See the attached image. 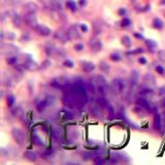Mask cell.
Returning <instances> with one entry per match:
<instances>
[{
    "mask_svg": "<svg viewBox=\"0 0 165 165\" xmlns=\"http://www.w3.org/2000/svg\"><path fill=\"white\" fill-rule=\"evenodd\" d=\"M2 83L5 87L10 88L14 86V83H15V78L11 76L10 74H4L2 78Z\"/></svg>",
    "mask_w": 165,
    "mask_h": 165,
    "instance_id": "cell-18",
    "label": "cell"
},
{
    "mask_svg": "<svg viewBox=\"0 0 165 165\" xmlns=\"http://www.w3.org/2000/svg\"><path fill=\"white\" fill-rule=\"evenodd\" d=\"M16 99H15V96L14 95H8L7 98H6V102H7L8 108H13L14 103H15Z\"/></svg>",
    "mask_w": 165,
    "mask_h": 165,
    "instance_id": "cell-38",
    "label": "cell"
},
{
    "mask_svg": "<svg viewBox=\"0 0 165 165\" xmlns=\"http://www.w3.org/2000/svg\"><path fill=\"white\" fill-rule=\"evenodd\" d=\"M91 113H92V115L96 118H102V116H103L102 108H101L98 103L91 105Z\"/></svg>",
    "mask_w": 165,
    "mask_h": 165,
    "instance_id": "cell-17",
    "label": "cell"
},
{
    "mask_svg": "<svg viewBox=\"0 0 165 165\" xmlns=\"http://www.w3.org/2000/svg\"><path fill=\"white\" fill-rule=\"evenodd\" d=\"M69 83H67L65 78H56L51 80L50 85L55 89H64Z\"/></svg>",
    "mask_w": 165,
    "mask_h": 165,
    "instance_id": "cell-7",
    "label": "cell"
},
{
    "mask_svg": "<svg viewBox=\"0 0 165 165\" xmlns=\"http://www.w3.org/2000/svg\"><path fill=\"white\" fill-rule=\"evenodd\" d=\"M13 114L15 117H17L19 120L23 121V119H24V112H23V110L20 108V106H15V108L13 110Z\"/></svg>",
    "mask_w": 165,
    "mask_h": 165,
    "instance_id": "cell-24",
    "label": "cell"
},
{
    "mask_svg": "<svg viewBox=\"0 0 165 165\" xmlns=\"http://www.w3.org/2000/svg\"><path fill=\"white\" fill-rule=\"evenodd\" d=\"M55 97L53 96H45V97H38L35 99L34 103H35V108L36 110L39 112V113H43L45 112L49 106L53 105L55 103Z\"/></svg>",
    "mask_w": 165,
    "mask_h": 165,
    "instance_id": "cell-1",
    "label": "cell"
},
{
    "mask_svg": "<svg viewBox=\"0 0 165 165\" xmlns=\"http://www.w3.org/2000/svg\"><path fill=\"white\" fill-rule=\"evenodd\" d=\"M86 3H87V0H80V5H82V6L86 5Z\"/></svg>",
    "mask_w": 165,
    "mask_h": 165,
    "instance_id": "cell-53",
    "label": "cell"
},
{
    "mask_svg": "<svg viewBox=\"0 0 165 165\" xmlns=\"http://www.w3.org/2000/svg\"><path fill=\"white\" fill-rule=\"evenodd\" d=\"M67 35L69 37V40H73V39H78L80 38V34L78 32V26L72 25L70 26L69 29L67 30Z\"/></svg>",
    "mask_w": 165,
    "mask_h": 165,
    "instance_id": "cell-10",
    "label": "cell"
},
{
    "mask_svg": "<svg viewBox=\"0 0 165 165\" xmlns=\"http://www.w3.org/2000/svg\"><path fill=\"white\" fill-rule=\"evenodd\" d=\"M80 66H82V69L87 73L92 72L95 69V64L90 61H80Z\"/></svg>",
    "mask_w": 165,
    "mask_h": 165,
    "instance_id": "cell-12",
    "label": "cell"
},
{
    "mask_svg": "<svg viewBox=\"0 0 165 165\" xmlns=\"http://www.w3.org/2000/svg\"><path fill=\"white\" fill-rule=\"evenodd\" d=\"M143 80L147 85H155V78L151 73H147L143 78Z\"/></svg>",
    "mask_w": 165,
    "mask_h": 165,
    "instance_id": "cell-27",
    "label": "cell"
},
{
    "mask_svg": "<svg viewBox=\"0 0 165 165\" xmlns=\"http://www.w3.org/2000/svg\"><path fill=\"white\" fill-rule=\"evenodd\" d=\"M3 3H6V4H14L16 2V0H2Z\"/></svg>",
    "mask_w": 165,
    "mask_h": 165,
    "instance_id": "cell-48",
    "label": "cell"
},
{
    "mask_svg": "<svg viewBox=\"0 0 165 165\" xmlns=\"http://www.w3.org/2000/svg\"><path fill=\"white\" fill-rule=\"evenodd\" d=\"M19 53V48L14 45H1V54L3 56L9 57V56H15Z\"/></svg>",
    "mask_w": 165,
    "mask_h": 165,
    "instance_id": "cell-5",
    "label": "cell"
},
{
    "mask_svg": "<svg viewBox=\"0 0 165 165\" xmlns=\"http://www.w3.org/2000/svg\"><path fill=\"white\" fill-rule=\"evenodd\" d=\"M54 36H55L56 39H58L59 41H61L62 43H67L68 40H69V37H68L67 32H63L62 30L56 31L55 34H54Z\"/></svg>",
    "mask_w": 165,
    "mask_h": 165,
    "instance_id": "cell-14",
    "label": "cell"
},
{
    "mask_svg": "<svg viewBox=\"0 0 165 165\" xmlns=\"http://www.w3.org/2000/svg\"><path fill=\"white\" fill-rule=\"evenodd\" d=\"M24 9L27 11V14L28 13H35V11L38 9V6H37V4L34 2H28L24 5Z\"/></svg>",
    "mask_w": 165,
    "mask_h": 165,
    "instance_id": "cell-22",
    "label": "cell"
},
{
    "mask_svg": "<svg viewBox=\"0 0 165 165\" xmlns=\"http://www.w3.org/2000/svg\"><path fill=\"white\" fill-rule=\"evenodd\" d=\"M125 80H122V78H116L113 80L112 83V91H113L115 94H120L125 91Z\"/></svg>",
    "mask_w": 165,
    "mask_h": 165,
    "instance_id": "cell-3",
    "label": "cell"
},
{
    "mask_svg": "<svg viewBox=\"0 0 165 165\" xmlns=\"http://www.w3.org/2000/svg\"><path fill=\"white\" fill-rule=\"evenodd\" d=\"M134 113L135 114H137V115H139V116H141V117H143V115H145V113H147V110H145V108H143V106H140V105H136V106H135L134 108Z\"/></svg>",
    "mask_w": 165,
    "mask_h": 165,
    "instance_id": "cell-33",
    "label": "cell"
},
{
    "mask_svg": "<svg viewBox=\"0 0 165 165\" xmlns=\"http://www.w3.org/2000/svg\"><path fill=\"white\" fill-rule=\"evenodd\" d=\"M50 5L53 9L55 10H61L62 9V4L61 0H50Z\"/></svg>",
    "mask_w": 165,
    "mask_h": 165,
    "instance_id": "cell-25",
    "label": "cell"
},
{
    "mask_svg": "<svg viewBox=\"0 0 165 165\" xmlns=\"http://www.w3.org/2000/svg\"><path fill=\"white\" fill-rule=\"evenodd\" d=\"M18 61V58L16 56H9V57L6 58V62L9 64V65H15Z\"/></svg>",
    "mask_w": 165,
    "mask_h": 165,
    "instance_id": "cell-39",
    "label": "cell"
},
{
    "mask_svg": "<svg viewBox=\"0 0 165 165\" xmlns=\"http://www.w3.org/2000/svg\"><path fill=\"white\" fill-rule=\"evenodd\" d=\"M64 65H65L66 67H68V68H72L73 67V62H72V61L68 60V59H66V60L64 61Z\"/></svg>",
    "mask_w": 165,
    "mask_h": 165,
    "instance_id": "cell-44",
    "label": "cell"
},
{
    "mask_svg": "<svg viewBox=\"0 0 165 165\" xmlns=\"http://www.w3.org/2000/svg\"><path fill=\"white\" fill-rule=\"evenodd\" d=\"M99 67H100V69L102 70V71H104V72H108V71H110V65H108L106 62H104V61L100 62Z\"/></svg>",
    "mask_w": 165,
    "mask_h": 165,
    "instance_id": "cell-37",
    "label": "cell"
},
{
    "mask_svg": "<svg viewBox=\"0 0 165 165\" xmlns=\"http://www.w3.org/2000/svg\"><path fill=\"white\" fill-rule=\"evenodd\" d=\"M156 71H157L159 74H164L165 73V69L162 66H157V67H156Z\"/></svg>",
    "mask_w": 165,
    "mask_h": 165,
    "instance_id": "cell-46",
    "label": "cell"
},
{
    "mask_svg": "<svg viewBox=\"0 0 165 165\" xmlns=\"http://www.w3.org/2000/svg\"><path fill=\"white\" fill-rule=\"evenodd\" d=\"M80 29H82L84 32H87L88 31V27L85 25V24H82V25H80Z\"/></svg>",
    "mask_w": 165,
    "mask_h": 165,
    "instance_id": "cell-50",
    "label": "cell"
},
{
    "mask_svg": "<svg viewBox=\"0 0 165 165\" xmlns=\"http://www.w3.org/2000/svg\"><path fill=\"white\" fill-rule=\"evenodd\" d=\"M24 21L29 27L34 28V29H36V27L38 26L37 18L35 16V13H28L24 18Z\"/></svg>",
    "mask_w": 165,
    "mask_h": 165,
    "instance_id": "cell-6",
    "label": "cell"
},
{
    "mask_svg": "<svg viewBox=\"0 0 165 165\" xmlns=\"http://www.w3.org/2000/svg\"><path fill=\"white\" fill-rule=\"evenodd\" d=\"M74 50L76 51V52H80V51L84 50V45H83V43H76V45H74Z\"/></svg>",
    "mask_w": 165,
    "mask_h": 165,
    "instance_id": "cell-43",
    "label": "cell"
},
{
    "mask_svg": "<svg viewBox=\"0 0 165 165\" xmlns=\"http://www.w3.org/2000/svg\"><path fill=\"white\" fill-rule=\"evenodd\" d=\"M45 52L48 57H52V56H57L59 54V49L56 48L54 43H48L45 47Z\"/></svg>",
    "mask_w": 165,
    "mask_h": 165,
    "instance_id": "cell-9",
    "label": "cell"
},
{
    "mask_svg": "<svg viewBox=\"0 0 165 165\" xmlns=\"http://www.w3.org/2000/svg\"><path fill=\"white\" fill-rule=\"evenodd\" d=\"M89 45H90V48L92 49V51L94 52H99L102 48V43H101V40L99 38H92V39L89 41Z\"/></svg>",
    "mask_w": 165,
    "mask_h": 165,
    "instance_id": "cell-11",
    "label": "cell"
},
{
    "mask_svg": "<svg viewBox=\"0 0 165 165\" xmlns=\"http://www.w3.org/2000/svg\"><path fill=\"white\" fill-rule=\"evenodd\" d=\"M161 127H162V117L159 114H156L154 117V128L156 130L161 131Z\"/></svg>",
    "mask_w": 165,
    "mask_h": 165,
    "instance_id": "cell-21",
    "label": "cell"
},
{
    "mask_svg": "<svg viewBox=\"0 0 165 165\" xmlns=\"http://www.w3.org/2000/svg\"><path fill=\"white\" fill-rule=\"evenodd\" d=\"M135 36H136V37H137V38H140V39H141V38H143V36H141V35H138L137 34V33H135Z\"/></svg>",
    "mask_w": 165,
    "mask_h": 165,
    "instance_id": "cell-54",
    "label": "cell"
},
{
    "mask_svg": "<svg viewBox=\"0 0 165 165\" xmlns=\"http://www.w3.org/2000/svg\"><path fill=\"white\" fill-rule=\"evenodd\" d=\"M23 68L28 71H35V70L39 69V66L35 61H33V59H31V57L29 56V58H27L25 60V62L23 63Z\"/></svg>",
    "mask_w": 165,
    "mask_h": 165,
    "instance_id": "cell-8",
    "label": "cell"
},
{
    "mask_svg": "<svg viewBox=\"0 0 165 165\" xmlns=\"http://www.w3.org/2000/svg\"><path fill=\"white\" fill-rule=\"evenodd\" d=\"M11 135H13L14 139L16 140V143H19L20 145H25L26 136L20 128H14L11 130Z\"/></svg>",
    "mask_w": 165,
    "mask_h": 165,
    "instance_id": "cell-4",
    "label": "cell"
},
{
    "mask_svg": "<svg viewBox=\"0 0 165 165\" xmlns=\"http://www.w3.org/2000/svg\"><path fill=\"white\" fill-rule=\"evenodd\" d=\"M53 136L55 139H57V141H61L64 138V130L61 127H55L53 129Z\"/></svg>",
    "mask_w": 165,
    "mask_h": 165,
    "instance_id": "cell-16",
    "label": "cell"
},
{
    "mask_svg": "<svg viewBox=\"0 0 165 165\" xmlns=\"http://www.w3.org/2000/svg\"><path fill=\"white\" fill-rule=\"evenodd\" d=\"M58 118L60 119V120H70V119H72V114L68 112L66 110H61L58 114Z\"/></svg>",
    "mask_w": 165,
    "mask_h": 165,
    "instance_id": "cell-20",
    "label": "cell"
},
{
    "mask_svg": "<svg viewBox=\"0 0 165 165\" xmlns=\"http://www.w3.org/2000/svg\"><path fill=\"white\" fill-rule=\"evenodd\" d=\"M108 117H110V119H113V118L115 117V110H114L113 105H110V104L108 105Z\"/></svg>",
    "mask_w": 165,
    "mask_h": 165,
    "instance_id": "cell-40",
    "label": "cell"
},
{
    "mask_svg": "<svg viewBox=\"0 0 165 165\" xmlns=\"http://www.w3.org/2000/svg\"><path fill=\"white\" fill-rule=\"evenodd\" d=\"M24 157L27 160L31 161V162H35V161L37 160V155L34 152H32V151H25L24 152Z\"/></svg>",
    "mask_w": 165,
    "mask_h": 165,
    "instance_id": "cell-23",
    "label": "cell"
},
{
    "mask_svg": "<svg viewBox=\"0 0 165 165\" xmlns=\"http://www.w3.org/2000/svg\"><path fill=\"white\" fill-rule=\"evenodd\" d=\"M13 24L16 27H21V24H22V19L19 15H14L13 17Z\"/></svg>",
    "mask_w": 165,
    "mask_h": 165,
    "instance_id": "cell-32",
    "label": "cell"
},
{
    "mask_svg": "<svg viewBox=\"0 0 165 165\" xmlns=\"http://www.w3.org/2000/svg\"><path fill=\"white\" fill-rule=\"evenodd\" d=\"M122 45H124V47H126V48H130L131 45H132L131 38L129 37V36H127V35L123 36V37H122Z\"/></svg>",
    "mask_w": 165,
    "mask_h": 165,
    "instance_id": "cell-31",
    "label": "cell"
},
{
    "mask_svg": "<svg viewBox=\"0 0 165 165\" xmlns=\"http://www.w3.org/2000/svg\"><path fill=\"white\" fill-rule=\"evenodd\" d=\"M94 84H96V87H97L98 92L101 94V95H105L110 92V88H108V82L103 78L102 75H97L96 76V80L93 82Z\"/></svg>",
    "mask_w": 165,
    "mask_h": 165,
    "instance_id": "cell-2",
    "label": "cell"
},
{
    "mask_svg": "<svg viewBox=\"0 0 165 165\" xmlns=\"http://www.w3.org/2000/svg\"><path fill=\"white\" fill-rule=\"evenodd\" d=\"M153 27L156 28V29H162V28L164 27V24H163L162 20L156 18V19H154V21H153Z\"/></svg>",
    "mask_w": 165,
    "mask_h": 165,
    "instance_id": "cell-30",
    "label": "cell"
},
{
    "mask_svg": "<svg viewBox=\"0 0 165 165\" xmlns=\"http://www.w3.org/2000/svg\"><path fill=\"white\" fill-rule=\"evenodd\" d=\"M122 24H123V26H129L131 24V22H130V20H128V19H124Z\"/></svg>",
    "mask_w": 165,
    "mask_h": 165,
    "instance_id": "cell-47",
    "label": "cell"
},
{
    "mask_svg": "<svg viewBox=\"0 0 165 165\" xmlns=\"http://www.w3.org/2000/svg\"><path fill=\"white\" fill-rule=\"evenodd\" d=\"M145 51L143 50V49H136L135 51H132L131 52V54H138V53H143Z\"/></svg>",
    "mask_w": 165,
    "mask_h": 165,
    "instance_id": "cell-49",
    "label": "cell"
},
{
    "mask_svg": "<svg viewBox=\"0 0 165 165\" xmlns=\"http://www.w3.org/2000/svg\"><path fill=\"white\" fill-rule=\"evenodd\" d=\"M119 13H120V14H125V13H126V10H125V9H121L120 11H119Z\"/></svg>",
    "mask_w": 165,
    "mask_h": 165,
    "instance_id": "cell-55",
    "label": "cell"
},
{
    "mask_svg": "<svg viewBox=\"0 0 165 165\" xmlns=\"http://www.w3.org/2000/svg\"><path fill=\"white\" fill-rule=\"evenodd\" d=\"M138 62L141 63V64H145V63H147V60H145L143 57H140L139 59H138Z\"/></svg>",
    "mask_w": 165,
    "mask_h": 165,
    "instance_id": "cell-51",
    "label": "cell"
},
{
    "mask_svg": "<svg viewBox=\"0 0 165 165\" xmlns=\"http://www.w3.org/2000/svg\"><path fill=\"white\" fill-rule=\"evenodd\" d=\"M136 103H137L138 105H140V106H143L147 112H149V113L152 112V106H151L150 102L148 101L147 98H145V97L141 96V97H139V98L136 99Z\"/></svg>",
    "mask_w": 165,
    "mask_h": 165,
    "instance_id": "cell-13",
    "label": "cell"
},
{
    "mask_svg": "<svg viewBox=\"0 0 165 165\" xmlns=\"http://www.w3.org/2000/svg\"><path fill=\"white\" fill-rule=\"evenodd\" d=\"M110 60L114 61V62H119V61L122 60V56H121L119 53H113V54H110Z\"/></svg>",
    "mask_w": 165,
    "mask_h": 165,
    "instance_id": "cell-35",
    "label": "cell"
},
{
    "mask_svg": "<svg viewBox=\"0 0 165 165\" xmlns=\"http://www.w3.org/2000/svg\"><path fill=\"white\" fill-rule=\"evenodd\" d=\"M93 32L95 35H98L102 32V28H101V25L98 21H94V23H93Z\"/></svg>",
    "mask_w": 165,
    "mask_h": 165,
    "instance_id": "cell-26",
    "label": "cell"
},
{
    "mask_svg": "<svg viewBox=\"0 0 165 165\" xmlns=\"http://www.w3.org/2000/svg\"><path fill=\"white\" fill-rule=\"evenodd\" d=\"M6 36H7V38H8V39H13V38L15 37V35H14L11 32H8V34L6 35Z\"/></svg>",
    "mask_w": 165,
    "mask_h": 165,
    "instance_id": "cell-52",
    "label": "cell"
},
{
    "mask_svg": "<svg viewBox=\"0 0 165 165\" xmlns=\"http://www.w3.org/2000/svg\"><path fill=\"white\" fill-rule=\"evenodd\" d=\"M51 65V62H50V60H45V62L41 64V66H40V69H47V68L49 67V66Z\"/></svg>",
    "mask_w": 165,
    "mask_h": 165,
    "instance_id": "cell-42",
    "label": "cell"
},
{
    "mask_svg": "<svg viewBox=\"0 0 165 165\" xmlns=\"http://www.w3.org/2000/svg\"><path fill=\"white\" fill-rule=\"evenodd\" d=\"M145 43H147V45H148L149 47H151V48H155L156 45H157V43H156L154 40H151V39H148Z\"/></svg>",
    "mask_w": 165,
    "mask_h": 165,
    "instance_id": "cell-45",
    "label": "cell"
},
{
    "mask_svg": "<svg viewBox=\"0 0 165 165\" xmlns=\"http://www.w3.org/2000/svg\"><path fill=\"white\" fill-rule=\"evenodd\" d=\"M32 138H33V143H34L35 145H43V138L40 137V136H38L36 133H34V134L32 135Z\"/></svg>",
    "mask_w": 165,
    "mask_h": 165,
    "instance_id": "cell-34",
    "label": "cell"
},
{
    "mask_svg": "<svg viewBox=\"0 0 165 165\" xmlns=\"http://www.w3.org/2000/svg\"><path fill=\"white\" fill-rule=\"evenodd\" d=\"M158 94H159V96H160L161 98H165V85H163L162 87L159 88Z\"/></svg>",
    "mask_w": 165,
    "mask_h": 165,
    "instance_id": "cell-41",
    "label": "cell"
},
{
    "mask_svg": "<svg viewBox=\"0 0 165 165\" xmlns=\"http://www.w3.org/2000/svg\"><path fill=\"white\" fill-rule=\"evenodd\" d=\"M66 6H67L70 10L76 11V4H75L74 1H72V0H67V1H66Z\"/></svg>",
    "mask_w": 165,
    "mask_h": 165,
    "instance_id": "cell-36",
    "label": "cell"
},
{
    "mask_svg": "<svg viewBox=\"0 0 165 165\" xmlns=\"http://www.w3.org/2000/svg\"><path fill=\"white\" fill-rule=\"evenodd\" d=\"M139 94L143 96V97H145V96H151L153 94V90L151 89L150 87L143 88V89L139 91Z\"/></svg>",
    "mask_w": 165,
    "mask_h": 165,
    "instance_id": "cell-29",
    "label": "cell"
},
{
    "mask_svg": "<svg viewBox=\"0 0 165 165\" xmlns=\"http://www.w3.org/2000/svg\"><path fill=\"white\" fill-rule=\"evenodd\" d=\"M97 103L102 108H108V106L110 105L108 99H106V98H104V97H99V98H98V99H97Z\"/></svg>",
    "mask_w": 165,
    "mask_h": 165,
    "instance_id": "cell-28",
    "label": "cell"
},
{
    "mask_svg": "<svg viewBox=\"0 0 165 165\" xmlns=\"http://www.w3.org/2000/svg\"><path fill=\"white\" fill-rule=\"evenodd\" d=\"M138 78H139V75L136 70H132L130 73V78H129V82H130V86L131 87H135L137 85L138 83Z\"/></svg>",
    "mask_w": 165,
    "mask_h": 165,
    "instance_id": "cell-19",
    "label": "cell"
},
{
    "mask_svg": "<svg viewBox=\"0 0 165 165\" xmlns=\"http://www.w3.org/2000/svg\"><path fill=\"white\" fill-rule=\"evenodd\" d=\"M36 32L38 33L39 35H41V36H49V35H51V33H52V30H51L50 28L47 27L45 25H39L38 24V26L36 27Z\"/></svg>",
    "mask_w": 165,
    "mask_h": 165,
    "instance_id": "cell-15",
    "label": "cell"
}]
</instances>
